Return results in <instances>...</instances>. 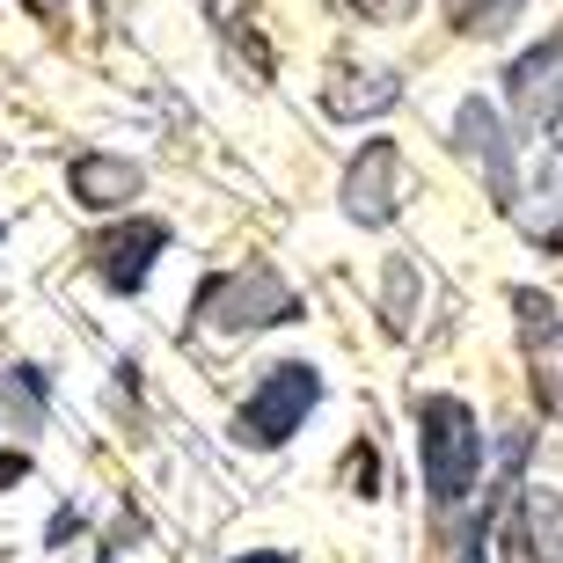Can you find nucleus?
Instances as JSON below:
<instances>
[{"label":"nucleus","mask_w":563,"mask_h":563,"mask_svg":"<svg viewBox=\"0 0 563 563\" xmlns=\"http://www.w3.org/2000/svg\"><path fill=\"white\" fill-rule=\"evenodd\" d=\"M418 468H424V490H432L439 520H454L461 505L476 498L483 424L461 396H418Z\"/></svg>","instance_id":"f257e3e1"},{"label":"nucleus","mask_w":563,"mask_h":563,"mask_svg":"<svg viewBox=\"0 0 563 563\" xmlns=\"http://www.w3.org/2000/svg\"><path fill=\"white\" fill-rule=\"evenodd\" d=\"M300 314V292L272 272V264H242V272H212L190 300V322H206L212 336H250V330H278Z\"/></svg>","instance_id":"f03ea898"},{"label":"nucleus","mask_w":563,"mask_h":563,"mask_svg":"<svg viewBox=\"0 0 563 563\" xmlns=\"http://www.w3.org/2000/svg\"><path fill=\"white\" fill-rule=\"evenodd\" d=\"M314 402H322V374H314L308 358H286V366H272V374H264L250 396H242V410H234V446H250V454H272V446H286V439L308 424Z\"/></svg>","instance_id":"7ed1b4c3"},{"label":"nucleus","mask_w":563,"mask_h":563,"mask_svg":"<svg viewBox=\"0 0 563 563\" xmlns=\"http://www.w3.org/2000/svg\"><path fill=\"white\" fill-rule=\"evenodd\" d=\"M454 146H461V162L483 176L490 206H498V212L520 206V168H512V140H505V118L483 103V96H468V103L454 110Z\"/></svg>","instance_id":"20e7f679"},{"label":"nucleus","mask_w":563,"mask_h":563,"mask_svg":"<svg viewBox=\"0 0 563 563\" xmlns=\"http://www.w3.org/2000/svg\"><path fill=\"white\" fill-rule=\"evenodd\" d=\"M344 220H358V228H388L402 212V146L396 140H366L344 162Z\"/></svg>","instance_id":"39448f33"},{"label":"nucleus","mask_w":563,"mask_h":563,"mask_svg":"<svg viewBox=\"0 0 563 563\" xmlns=\"http://www.w3.org/2000/svg\"><path fill=\"white\" fill-rule=\"evenodd\" d=\"M168 250V228L162 220H125V228H110L88 242V264H96V278H103L118 300H132V292H146V278H154V264H162Z\"/></svg>","instance_id":"423d86ee"},{"label":"nucleus","mask_w":563,"mask_h":563,"mask_svg":"<svg viewBox=\"0 0 563 563\" xmlns=\"http://www.w3.org/2000/svg\"><path fill=\"white\" fill-rule=\"evenodd\" d=\"M512 322H520V352H527L542 410H563V314H556V300H542L534 286H512Z\"/></svg>","instance_id":"0eeeda50"},{"label":"nucleus","mask_w":563,"mask_h":563,"mask_svg":"<svg viewBox=\"0 0 563 563\" xmlns=\"http://www.w3.org/2000/svg\"><path fill=\"white\" fill-rule=\"evenodd\" d=\"M505 96H512V110L527 118V132H556L563 125V30L512 59Z\"/></svg>","instance_id":"6e6552de"},{"label":"nucleus","mask_w":563,"mask_h":563,"mask_svg":"<svg viewBox=\"0 0 563 563\" xmlns=\"http://www.w3.org/2000/svg\"><path fill=\"white\" fill-rule=\"evenodd\" d=\"M66 190H74V206L88 212H125L132 198L146 190V168L132 154H103V146H88L66 162Z\"/></svg>","instance_id":"1a4fd4ad"},{"label":"nucleus","mask_w":563,"mask_h":563,"mask_svg":"<svg viewBox=\"0 0 563 563\" xmlns=\"http://www.w3.org/2000/svg\"><path fill=\"white\" fill-rule=\"evenodd\" d=\"M396 103H402V81L388 66H330V81H322V110L336 125H366V118H380Z\"/></svg>","instance_id":"9d476101"},{"label":"nucleus","mask_w":563,"mask_h":563,"mask_svg":"<svg viewBox=\"0 0 563 563\" xmlns=\"http://www.w3.org/2000/svg\"><path fill=\"white\" fill-rule=\"evenodd\" d=\"M520 15H527V0H446V22L468 30V37H505Z\"/></svg>","instance_id":"9b49d317"},{"label":"nucleus","mask_w":563,"mask_h":563,"mask_svg":"<svg viewBox=\"0 0 563 563\" xmlns=\"http://www.w3.org/2000/svg\"><path fill=\"white\" fill-rule=\"evenodd\" d=\"M380 314H388L396 336L418 322V264L410 256H388V272H380Z\"/></svg>","instance_id":"f8f14e48"},{"label":"nucleus","mask_w":563,"mask_h":563,"mask_svg":"<svg viewBox=\"0 0 563 563\" xmlns=\"http://www.w3.org/2000/svg\"><path fill=\"white\" fill-rule=\"evenodd\" d=\"M0 410L15 418V432H37L44 424V374L37 366H15V374L0 380Z\"/></svg>","instance_id":"ddd939ff"},{"label":"nucleus","mask_w":563,"mask_h":563,"mask_svg":"<svg viewBox=\"0 0 563 563\" xmlns=\"http://www.w3.org/2000/svg\"><path fill=\"white\" fill-rule=\"evenodd\" d=\"M352 15L380 22V30H396V22H410V15H418V0H352Z\"/></svg>","instance_id":"4468645a"},{"label":"nucleus","mask_w":563,"mask_h":563,"mask_svg":"<svg viewBox=\"0 0 563 563\" xmlns=\"http://www.w3.org/2000/svg\"><path fill=\"white\" fill-rule=\"evenodd\" d=\"M22 476H30V454H22V446H8V454H0V490H15Z\"/></svg>","instance_id":"2eb2a0df"},{"label":"nucleus","mask_w":563,"mask_h":563,"mask_svg":"<svg viewBox=\"0 0 563 563\" xmlns=\"http://www.w3.org/2000/svg\"><path fill=\"white\" fill-rule=\"evenodd\" d=\"M30 15H44V22H66V0H22Z\"/></svg>","instance_id":"dca6fc26"},{"label":"nucleus","mask_w":563,"mask_h":563,"mask_svg":"<svg viewBox=\"0 0 563 563\" xmlns=\"http://www.w3.org/2000/svg\"><path fill=\"white\" fill-rule=\"evenodd\" d=\"M234 563H292L286 549H250V556H234Z\"/></svg>","instance_id":"f3484780"}]
</instances>
